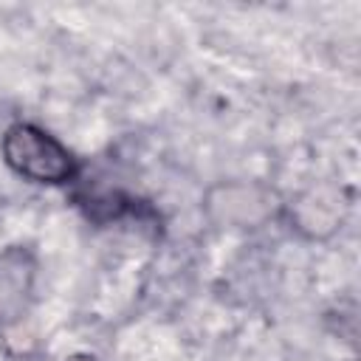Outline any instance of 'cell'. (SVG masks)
Listing matches in <instances>:
<instances>
[{"label": "cell", "mask_w": 361, "mask_h": 361, "mask_svg": "<svg viewBox=\"0 0 361 361\" xmlns=\"http://www.w3.org/2000/svg\"><path fill=\"white\" fill-rule=\"evenodd\" d=\"M0 155L6 166L39 186H65L79 178L76 155L48 130L31 121H14L0 135Z\"/></svg>", "instance_id": "cell-1"}, {"label": "cell", "mask_w": 361, "mask_h": 361, "mask_svg": "<svg viewBox=\"0 0 361 361\" xmlns=\"http://www.w3.org/2000/svg\"><path fill=\"white\" fill-rule=\"evenodd\" d=\"M209 217L223 228H259L271 217L282 214L276 192L257 180L217 183L206 195Z\"/></svg>", "instance_id": "cell-2"}, {"label": "cell", "mask_w": 361, "mask_h": 361, "mask_svg": "<svg viewBox=\"0 0 361 361\" xmlns=\"http://www.w3.org/2000/svg\"><path fill=\"white\" fill-rule=\"evenodd\" d=\"M282 214H288L290 228L307 240H327L336 234L347 217L344 192L336 186H313L302 192L296 200L282 203Z\"/></svg>", "instance_id": "cell-3"}, {"label": "cell", "mask_w": 361, "mask_h": 361, "mask_svg": "<svg viewBox=\"0 0 361 361\" xmlns=\"http://www.w3.org/2000/svg\"><path fill=\"white\" fill-rule=\"evenodd\" d=\"M37 262L23 245L0 248V322L20 319L34 296Z\"/></svg>", "instance_id": "cell-4"}, {"label": "cell", "mask_w": 361, "mask_h": 361, "mask_svg": "<svg viewBox=\"0 0 361 361\" xmlns=\"http://www.w3.org/2000/svg\"><path fill=\"white\" fill-rule=\"evenodd\" d=\"M65 361H99V358L90 355V353H76V355H71V358H65Z\"/></svg>", "instance_id": "cell-5"}]
</instances>
